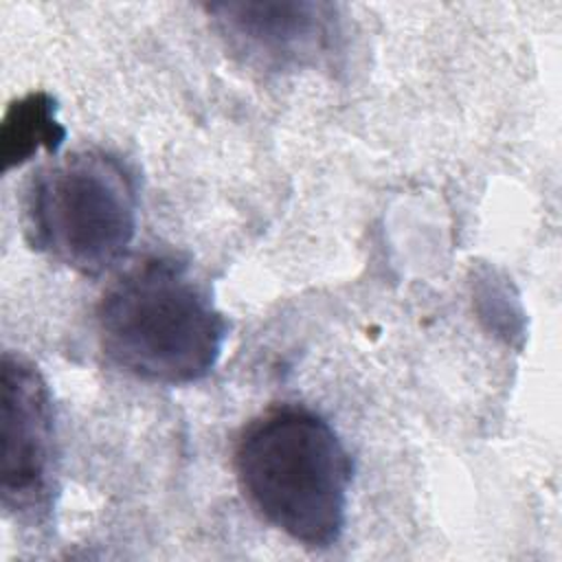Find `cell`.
Returning a JSON list of instances; mask_svg holds the SVG:
<instances>
[{"instance_id": "cell-4", "label": "cell", "mask_w": 562, "mask_h": 562, "mask_svg": "<svg viewBox=\"0 0 562 562\" xmlns=\"http://www.w3.org/2000/svg\"><path fill=\"white\" fill-rule=\"evenodd\" d=\"M2 507L24 522L53 509L57 448L50 391L33 362L2 356Z\"/></svg>"}, {"instance_id": "cell-5", "label": "cell", "mask_w": 562, "mask_h": 562, "mask_svg": "<svg viewBox=\"0 0 562 562\" xmlns=\"http://www.w3.org/2000/svg\"><path fill=\"white\" fill-rule=\"evenodd\" d=\"M206 11L228 48L255 68L299 70L338 50L336 7L327 2H220Z\"/></svg>"}, {"instance_id": "cell-6", "label": "cell", "mask_w": 562, "mask_h": 562, "mask_svg": "<svg viewBox=\"0 0 562 562\" xmlns=\"http://www.w3.org/2000/svg\"><path fill=\"white\" fill-rule=\"evenodd\" d=\"M66 127L57 119V101L48 92H29L9 103L0 125V156L4 171L31 160L40 149L57 154Z\"/></svg>"}, {"instance_id": "cell-3", "label": "cell", "mask_w": 562, "mask_h": 562, "mask_svg": "<svg viewBox=\"0 0 562 562\" xmlns=\"http://www.w3.org/2000/svg\"><path fill=\"white\" fill-rule=\"evenodd\" d=\"M136 217V173L108 149L70 151L35 169L24 184L26 244L86 277H99L125 257Z\"/></svg>"}, {"instance_id": "cell-2", "label": "cell", "mask_w": 562, "mask_h": 562, "mask_svg": "<svg viewBox=\"0 0 562 562\" xmlns=\"http://www.w3.org/2000/svg\"><path fill=\"white\" fill-rule=\"evenodd\" d=\"M233 461L244 496L266 522L310 549L340 540L353 468L325 417L277 406L241 430Z\"/></svg>"}, {"instance_id": "cell-1", "label": "cell", "mask_w": 562, "mask_h": 562, "mask_svg": "<svg viewBox=\"0 0 562 562\" xmlns=\"http://www.w3.org/2000/svg\"><path fill=\"white\" fill-rule=\"evenodd\" d=\"M97 336L121 371L154 384H191L217 364L228 323L184 261L151 255L103 290Z\"/></svg>"}]
</instances>
